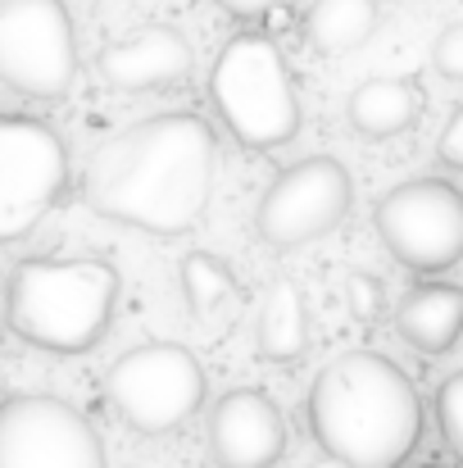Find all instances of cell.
I'll use <instances>...</instances> for the list:
<instances>
[{"label": "cell", "mask_w": 463, "mask_h": 468, "mask_svg": "<svg viewBox=\"0 0 463 468\" xmlns=\"http://www.w3.org/2000/svg\"><path fill=\"white\" fill-rule=\"evenodd\" d=\"M214 173L218 137L209 119L195 110H163L96 151L82 196L110 223L151 237H182L209 209Z\"/></svg>", "instance_id": "1"}, {"label": "cell", "mask_w": 463, "mask_h": 468, "mask_svg": "<svg viewBox=\"0 0 463 468\" xmlns=\"http://www.w3.org/2000/svg\"><path fill=\"white\" fill-rule=\"evenodd\" d=\"M309 432L341 468H400L423 437L418 387L391 355H336L309 387Z\"/></svg>", "instance_id": "2"}, {"label": "cell", "mask_w": 463, "mask_h": 468, "mask_svg": "<svg viewBox=\"0 0 463 468\" xmlns=\"http://www.w3.org/2000/svg\"><path fill=\"white\" fill-rule=\"evenodd\" d=\"M119 301V273L105 260H23L5 282V323L37 350H91Z\"/></svg>", "instance_id": "3"}, {"label": "cell", "mask_w": 463, "mask_h": 468, "mask_svg": "<svg viewBox=\"0 0 463 468\" xmlns=\"http://www.w3.org/2000/svg\"><path fill=\"white\" fill-rule=\"evenodd\" d=\"M209 96L227 133L246 151H278L300 133V96L291 64L264 32H232L209 69Z\"/></svg>", "instance_id": "4"}, {"label": "cell", "mask_w": 463, "mask_h": 468, "mask_svg": "<svg viewBox=\"0 0 463 468\" xmlns=\"http://www.w3.org/2000/svg\"><path fill=\"white\" fill-rule=\"evenodd\" d=\"M373 228L409 273H446L463 260V191L446 177H409L377 200Z\"/></svg>", "instance_id": "5"}, {"label": "cell", "mask_w": 463, "mask_h": 468, "mask_svg": "<svg viewBox=\"0 0 463 468\" xmlns=\"http://www.w3.org/2000/svg\"><path fill=\"white\" fill-rule=\"evenodd\" d=\"M105 396L132 432L159 437L182 428L205 405V368L186 346L151 341L114 359Z\"/></svg>", "instance_id": "6"}, {"label": "cell", "mask_w": 463, "mask_h": 468, "mask_svg": "<svg viewBox=\"0 0 463 468\" xmlns=\"http://www.w3.org/2000/svg\"><path fill=\"white\" fill-rule=\"evenodd\" d=\"M78 78V32L59 0H0V82L27 101H59Z\"/></svg>", "instance_id": "7"}, {"label": "cell", "mask_w": 463, "mask_h": 468, "mask_svg": "<svg viewBox=\"0 0 463 468\" xmlns=\"http://www.w3.org/2000/svg\"><path fill=\"white\" fill-rule=\"evenodd\" d=\"M68 151L32 114H0V241L27 237L64 196Z\"/></svg>", "instance_id": "8"}, {"label": "cell", "mask_w": 463, "mask_h": 468, "mask_svg": "<svg viewBox=\"0 0 463 468\" xmlns=\"http://www.w3.org/2000/svg\"><path fill=\"white\" fill-rule=\"evenodd\" d=\"M350 200H354V186H350V173L341 159H300V164L282 168L268 182V191L259 196L255 232L273 250H296V246L327 237L350 214Z\"/></svg>", "instance_id": "9"}, {"label": "cell", "mask_w": 463, "mask_h": 468, "mask_svg": "<svg viewBox=\"0 0 463 468\" xmlns=\"http://www.w3.org/2000/svg\"><path fill=\"white\" fill-rule=\"evenodd\" d=\"M0 468H110L100 432L59 396H9L0 405Z\"/></svg>", "instance_id": "10"}, {"label": "cell", "mask_w": 463, "mask_h": 468, "mask_svg": "<svg viewBox=\"0 0 463 468\" xmlns=\"http://www.w3.org/2000/svg\"><path fill=\"white\" fill-rule=\"evenodd\" d=\"M205 441L218 468H273L287 455L291 432H287V414L268 391L241 387L214 405Z\"/></svg>", "instance_id": "11"}, {"label": "cell", "mask_w": 463, "mask_h": 468, "mask_svg": "<svg viewBox=\"0 0 463 468\" xmlns=\"http://www.w3.org/2000/svg\"><path fill=\"white\" fill-rule=\"evenodd\" d=\"M96 69L114 91H159V87L186 82L195 69V55L177 27L151 23V27H137L123 41L105 46Z\"/></svg>", "instance_id": "12"}, {"label": "cell", "mask_w": 463, "mask_h": 468, "mask_svg": "<svg viewBox=\"0 0 463 468\" xmlns=\"http://www.w3.org/2000/svg\"><path fill=\"white\" fill-rule=\"evenodd\" d=\"M395 332L418 355H446L463 336V287L455 282H418L395 305Z\"/></svg>", "instance_id": "13"}, {"label": "cell", "mask_w": 463, "mask_h": 468, "mask_svg": "<svg viewBox=\"0 0 463 468\" xmlns=\"http://www.w3.org/2000/svg\"><path fill=\"white\" fill-rule=\"evenodd\" d=\"M423 114V91L409 78H368L350 91L345 101V119L359 137H400L418 123Z\"/></svg>", "instance_id": "14"}, {"label": "cell", "mask_w": 463, "mask_h": 468, "mask_svg": "<svg viewBox=\"0 0 463 468\" xmlns=\"http://www.w3.org/2000/svg\"><path fill=\"white\" fill-rule=\"evenodd\" d=\"M305 41L322 55H350L377 32V0H309Z\"/></svg>", "instance_id": "15"}, {"label": "cell", "mask_w": 463, "mask_h": 468, "mask_svg": "<svg viewBox=\"0 0 463 468\" xmlns=\"http://www.w3.org/2000/svg\"><path fill=\"white\" fill-rule=\"evenodd\" d=\"M259 355L273 359V364H291L309 350V305H305V292L282 278L268 287V301L259 310Z\"/></svg>", "instance_id": "16"}, {"label": "cell", "mask_w": 463, "mask_h": 468, "mask_svg": "<svg viewBox=\"0 0 463 468\" xmlns=\"http://www.w3.org/2000/svg\"><path fill=\"white\" fill-rule=\"evenodd\" d=\"M177 282H182V296H186L191 314H200V318L214 314L237 292V273L227 269V260H218V255H209V250H191V255L182 260Z\"/></svg>", "instance_id": "17"}, {"label": "cell", "mask_w": 463, "mask_h": 468, "mask_svg": "<svg viewBox=\"0 0 463 468\" xmlns=\"http://www.w3.org/2000/svg\"><path fill=\"white\" fill-rule=\"evenodd\" d=\"M437 423H441V437L455 455V464L463 468V373H450L437 391Z\"/></svg>", "instance_id": "18"}, {"label": "cell", "mask_w": 463, "mask_h": 468, "mask_svg": "<svg viewBox=\"0 0 463 468\" xmlns=\"http://www.w3.org/2000/svg\"><path fill=\"white\" fill-rule=\"evenodd\" d=\"M432 64H437L441 78L463 82V18L450 23V27H441V37H437V46H432Z\"/></svg>", "instance_id": "19"}, {"label": "cell", "mask_w": 463, "mask_h": 468, "mask_svg": "<svg viewBox=\"0 0 463 468\" xmlns=\"http://www.w3.org/2000/svg\"><path fill=\"white\" fill-rule=\"evenodd\" d=\"M437 155L446 159L450 168H459L463 173V105L446 119V128H441V142H437Z\"/></svg>", "instance_id": "20"}, {"label": "cell", "mask_w": 463, "mask_h": 468, "mask_svg": "<svg viewBox=\"0 0 463 468\" xmlns=\"http://www.w3.org/2000/svg\"><path fill=\"white\" fill-rule=\"evenodd\" d=\"M350 296L359 301V318H373L377 314V282L373 278H354L350 282Z\"/></svg>", "instance_id": "21"}, {"label": "cell", "mask_w": 463, "mask_h": 468, "mask_svg": "<svg viewBox=\"0 0 463 468\" xmlns=\"http://www.w3.org/2000/svg\"><path fill=\"white\" fill-rule=\"evenodd\" d=\"M218 9H227L232 18H259V14H268L278 0H214Z\"/></svg>", "instance_id": "22"}, {"label": "cell", "mask_w": 463, "mask_h": 468, "mask_svg": "<svg viewBox=\"0 0 463 468\" xmlns=\"http://www.w3.org/2000/svg\"><path fill=\"white\" fill-rule=\"evenodd\" d=\"M427 468H437V464H427Z\"/></svg>", "instance_id": "23"}]
</instances>
